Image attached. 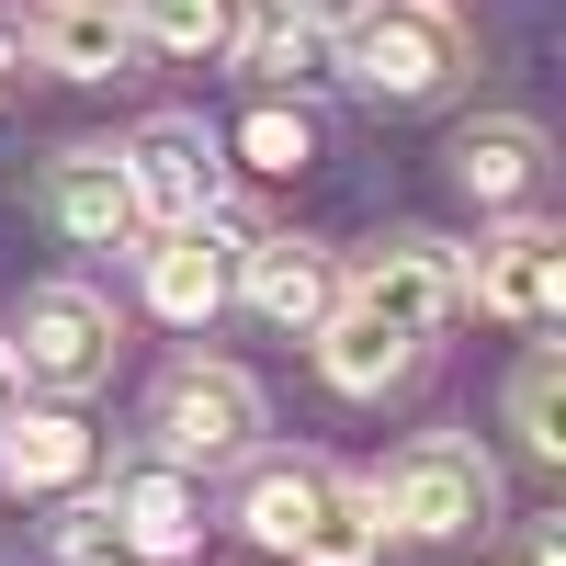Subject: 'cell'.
I'll use <instances>...</instances> for the list:
<instances>
[{"instance_id":"obj_1","label":"cell","mask_w":566,"mask_h":566,"mask_svg":"<svg viewBox=\"0 0 566 566\" xmlns=\"http://www.w3.org/2000/svg\"><path fill=\"white\" fill-rule=\"evenodd\" d=\"M453 69H464L453 0H363L340 23V80L374 91V103H431Z\"/></svg>"},{"instance_id":"obj_13","label":"cell","mask_w":566,"mask_h":566,"mask_svg":"<svg viewBox=\"0 0 566 566\" xmlns=\"http://www.w3.org/2000/svg\"><path fill=\"white\" fill-rule=\"evenodd\" d=\"M91 476V419L80 408H0V488L12 499H57Z\"/></svg>"},{"instance_id":"obj_19","label":"cell","mask_w":566,"mask_h":566,"mask_svg":"<svg viewBox=\"0 0 566 566\" xmlns=\"http://www.w3.org/2000/svg\"><path fill=\"white\" fill-rule=\"evenodd\" d=\"M510 431H522L533 464H566V363L555 352L522 363V386H510Z\"/></svg>"},{"instance_id":"obj_20","label":"cell","mask_w":566,"mask_h":566,"mask_svg":"<svg viewBox=\"0 0 566 566\" xmlns=\"http://www.w3.org/2000/svg\"><path fill=\"white\" fill-rule=\"evenodd\" d=\"M239 159H250V170H272V181H295V170L317 159V125H306V103H250V125H239Z\"/></svg>"},{"instance_id":"obj_21","label":"cell","mask_w":566,"mask_h":566,"mask_svg":"<svg viewBox=\"0 0 566 566\" xmlns=\"http://www.w3.org/2000/svg\"><path fill=\"white\" fill-rule=\"evenodd\" d=\"M239 57H250V80H306V69H317V34L272 12V23H250V34H239Z\"/></svg>"},{"instance_id":"obj_8","label":"cell","mask_w":566,"mask_h":566,"mask_svg":"<svg viewBox=\"0 0 566 566\" xmlns=\"http://www.w3.org/2000/svg\"><path fill=\"white\" fill-rule=\"evenodd\" d=\"M227 295H239V227H227V216L159 227V250H148V306H159L170 328H205Z\"/></svg>"},{"instance_id":"obj_22","label":"cell","mask_w":566,"mask_h":566,"mask_svg":"<svg viewBox=\"0 0 566 566\" xmlns=\"http://www.w3.org/2000/svg\"><path fill=\"white\" fill-rule=\"evenodd\" d=\"M272 12H283V23H306V34H340L363 0H272Z\"/></svg>"},{"instance_id":"obj_9","label":"cell","mask_w":566,"mask_h":566,"mask_svg":"<svg viewBox=\"0 0 566 566\" xmlns=\"http://www.w3.org/2000/svg\"><path fill=\"white\" fill-rule=\"evenodd\" d=\"M239 295H250L272 328L317 340V328L340 317V272H328V250H306V239H250V250H239Z\"/></svg>"},{"instance_id":"obj_3","label":"cell","mask_w":566,"mask_h":566,"mask_svg":"<svg viewBox=\"0 0 566 566\" xmlns=\"http://www.w3.org/2000/svg\"><path fill=\"white\" fill-rule=\"evenodd\" d=\"M12 340V374L23 386H45V397H91V386H114V352H125V328H114V306L91 295V283H34L23 295V317L0 328Z\"/></svg>"},{"instance_id":"obj_15","label":"cell","mask_w":566,"mask_h":566,"mask_svg":"<svg viewBox=\"0 0 566 566\" xmlns=\"http://www.w3.org/2000/svg\"><path fill=\"white\" fill-rule=\"evenodd\" d=\"M317 374H328V386H340V397H386V386H408V374H419V352L397 340V328H374V317H328L317 328Z\"/></svg>"},{"instance_id":"obj_18","label":"cell","mask_w":566,"mask_h":566,"mask_svg":"<svg viewBox=\"0 0 566 566\" xmlns=\"http://www.w3.org/2000/svg\"><path fill=\"white\" fill-rule=\"evenodd\" d=\"M136 45H159V57H216V45H239V0H136Z\"/></svg>"},{"instance_id":"obj_4","label":"cell","mask_w":566,"mask_h":566,"mask_svg":"<svg viewBox=\"0 0 566 566\" xmlns=\"http://www.w3.org/2000/svg\"><path fill=\"white\" fill-rule=\"evenodd\" d=\"M148 431H159V464H227V453H250L261 431V386L239 363H170L159 374V397H148Z\"/></svg>"},{"instance_id":"obj_17","label":"cell","mask_w":566,"mask_h":566,"mask_svg":"<svg viewBox=\"0 0 566 566\" xmlns=\"http://www.w3.org/2000/svg\"><path fill=\"white\" fill-rule=\"evenodd\" d=\"M374 555H386V522H374V499H363L352 476H328L317 522L295 533V566H374Z\"/></svg>"},{"instance_id":"obj_10","label":"cell","mask_w":566,"mask_h":566,"mask_svg":"<svg viewBox=\"0 0 566 566\" xmlns=\"http://www.w3.org/2000/svg\"><path fill=\"white\" fill-rule=\"evenodd\" d=\"M45 216L69 227L80 250H125L136 227V181H125V159L114 148H57V170H45Z\"/></svg>"},{"instance_id":"obj_5","label":"cell","mask_w":566,"mask_h":566,"mask_svg":"<svg viewBox=\"0 0 566 566\" xmlns=\"http://www.w3.org/2000/svg\"><path fill=\"white\" fill-rule=\"evenodd\" d=\"M114 159H125L136 216H148V227H193V216H216V193H227V136H216L205 114H148Z\"/></svg>"},{"instance_id":"obj_24","label":"cell","mask_w":566,"mask_h":566,"mask_svg":"<svg viewBox=\"0 0 566 566\" xmlns=\"http://www.w3.org/2000/svg\"><path fill=\"white\" fill-rule=\"evenodd\" d=\"M23 397V374H12V340H0V408H12Z\"/></svg>"},{"instance_id":"obj_2","label":"cell","mask_w":566,"mask_h":566,"mask_svg":"<svg viewBox=\"0 0 566 566\" xmlns=\"http://www.w3.org/2000/svg\"><path fill=\"white\" fill-rule=\"evenodd\" d=\"M363 499H374V522H397V533H419V544H464V533L499 522V464H488L476 442H442V431H431V442H408Z\"/></svg>"},{"instance_id":"obj_16","label":"cell","mask_w":566,"mask_h":566,"mask_svg":"<svg viewBox=\"0 0 566 566\" xmlns=\"http://www.w3.org/2000/svg\"><path fill=\"white\" fill-rule=\"evenodd\" d=\"M317 499H328V464H306V453H272V464H250V488H239V522H250L272 555H295V533L317 522Z\"/></svg>"},{"instance_id":"obj_7","label":"cell","mask_w":566,"mask_h":566,"mask_svg":"<svg viewBox=\"0 0 566 566\" xmlns=\"http://www.w3.org/2000/svg\"><path fill=\"white\" fill-rule=\"evenodd\" d=\"M464 272V295H476L488 317H510V328H544V317H566V239L555 227H499V239L476 250V261H453Z\"/></svg>"},{"instance_id":"obj_14","label":"cell","mask_w":566,"mask_h":566,"mask_svg":"<svg viewBox=\"0 0 566 566\" xmlns=\"http://www.w3.org/2000/svg\"><path fill=\"white\" fill-rule=\"evenodd\" d=\"M453 181L476 205H522L533 181H544V125L533 114H476V125L453 136Z\"/></svg>"},{"instance_id":"obj_23","label":"cell","mask_w":566,"mask_h":566,"mask_svg":"<svg viewBox=\"0 0 566 566\" xmlns=\"http://www.w3.org/2000/svg\"><path fill=\"white\" fill-rule=\"evenodd\" d=\"M23 57H34V45H23V23H0V91L23 80Z\"/></svg>"},{"instance_id":"obj_6","label":"cell","mask_w":566,"mask_h":566,"mask_svg":"<svg viewBox=\"0 0 566 566\" xmlns=\"http://www.w3.org/2000/svg\"><path fill=\"white\" fill-rule=\"evenodd\" d=\"M340 306L374 317V328H397V340L419 352V340H431V328L464 306V272H453L442 239H386V250H363V272L340 283Z\"/></svg>"},{"instance_id":"obj_12","label":"cell","mask_w":566,"mask_h":566,"mask_svg":"<svg viewBox=\"0 0 566 566\" xmlns=\"http://www.w3.org/2000/svg\"><path fill=\"white\" fill-rule=\"evenodd\" d=\"M34 69L57 80H114L136 57V0H34Z\"/></svg>"},{"instance_id":"obj_11","label":"cell","mask_w":566,"mask_h":566,"mask_svg":"<svg viewBox=\"0 0 566 566\" xmlns=\"http://www.w3.org/2000/svg\"><path fill=\"white\" fill-rule=\"evenodd\" d=\"M103 522H114V555H159V566H181V555H193V533H205V499H193V476H181V464H136V476H114Z\"/></svg>"}]
</instances>
